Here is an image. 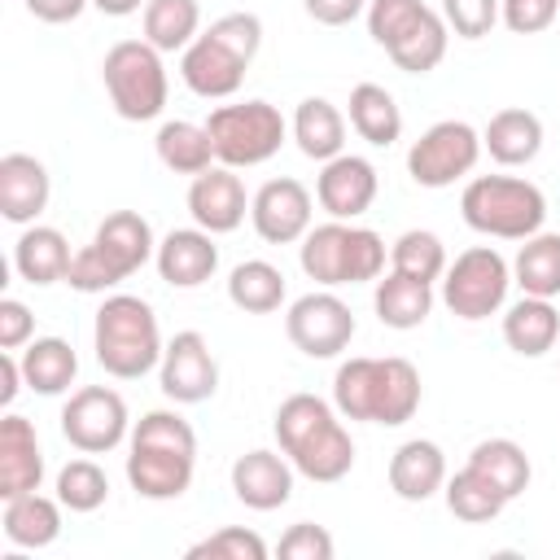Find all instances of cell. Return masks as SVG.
Instances as JSON below:
<instances>
[{"instance_id": "6da1fadb", "label": "cell", "mask_w": 560, "mask_h": 560, "mask_svg": "<svg viewBox=\"0 0 560 560\" xmlns=\"http://www.w3.org/2000/svg\"><path fill=\"white\" fill-rule=\"evenodd\" d=\"M197 433L179 411H144L127 438V481L140 499L166 503L192 486Z\"/></svg>"}, {"instance_id": "7c38bea8", "label": "cell", "mask_w": 560, "mask_h": 560, "mask_svg": "<svg viewBox=\"0 0 560 560\" xmlns=\"http://www.w3.org/2000/svg\"><path fill=\"white\" fill-rule=\"evenodd\" d=\"M61 438L83 455H105L131 438V416L118 389L83 385L61 407Z\"/></svg>"}, {"instance_id": "4fadbf2b", "label": "cell", "mask_w": 560, "mask_h": 560, "mask_svg": "<svg viewBox=\"0 0 560 560\" xmlns=\"http://www.w3.org/2000/svg\"><path fill=\"white\" fill-rule=\"evenodd\" d=\"M284 332L306 359H337L354 341V311L332 293H302L284 311Z\"/></svg>"}, {"instance_id": "816d5d0a", "label": "cell", "mask_w": 560, "mask_h": 560, "mask_svg": "<svg viewBox=\"0 0 560 560\" xmlns=\"http://www.w3.org/2000/svg\"><path fill=\"white\" fill-rule=\"evenodd\" d=\"M105 18H131V13H144L149 0H92Z\"/></svg>"}, {"instance_id": "ba28073f", "label": "cell", "mask_w": 560, "mask_h": 560, "mask_svg": "<svg viewBox=\"0 0 560 560\" xmlns=\"http://www.w3.org/2000/svg\"><path fill=\"white\" fill-rule=\"evenodd\" d=\"M101 79L114 114L127 122H149L166 109V66L149 39H118L101 61Z\"/></svg>"}, {"instance_id": "c3c4849f", "label": "cell", "mask_w": 560, "mask_h": 560, "mask_svg": "<svg viewBox=\"0 0 560 560\" xmlns=\"http://www.w3.org/2000/svg\"><path fill=\"white\" fill-rule=\"evenodd\" d=\"M302 9L319 22V26H346L359 13H368V0H302Z\"/></svg>"}, {"instance_id": "2e32d148", "label": "cell", "mask_w": 560, "mask_h": 560, "mask_svg": "<svg viewBox=\"0 0 560 560\" xmlns=\"http://www.w3.org/2000/svg\"><path fill=\"white\" fill-rule=\"evenodd\" d=\"M376 188H381V179H376V166H372L368 158H359V153H337V158H328V162L319 166L315 201H319V210H328V219L354 223L359 214L372 210Z\"/></svg>"}, {"instance_id": "d6a6232c", "label": "cell", "mask_w": 560, "mask_h": 560, "mask_svg": "<svg viewBox=\"0 0 560 560\" xmlns=\"http://www.w3.org/2000/svg\"><path fill=\"white\" fill-rule=\"evenodd\" d=\"M468 468H472L477 477H486L508 503H512L516 494H525V486H529V477H534L525 446L512 442V438H486V442H477V446L468 451Z\"/></svg>"}, {"instance_id": "7402d4cb", "label": "cell", "mask_w": 560, "mask_h": 560, "mask_svg": "<svg viewBox=\"0 0 560 560\" xmlns=\"http://www.w3.org/2000/svg\"><path fill=\"white\" fill-rule=\"evenodd\" d=\"M92 245L101 249V258L114 267L118 280L136 276V271L158 254L153 228H149V219L136 214V210H114V214H105L101 228H96V236H92Z\"/></svg>"}, {"instance_id": "7a4b0ae2", "label": "cell", "mask_w": 560, "mask_h": 560, "mask_svg": "<svg viewBox=\"0 0 560 560\" xmlns=\"http://www.w3.org/2000/svg\"><path fill=\"white\" fill-rule=\"evenodd\" d=\"M332 407L341 420L398 429L420 411V372L411 359H346L332 376Z\"/></svg>"}, {"instance_id": "e575fe53", "label": "cell", "mask_w": 560, "mask_h": 560, "mask_svg": "<svg viewBox=\"0 0 560 560\" xmlns=\"http://www.w3.org/2000/svg\"><path fill=\"white\" fill-rule=\"evenodd\" d=\"M228 302L245 315H271L284 302V271L267 258H245L228 276Z\"/></svg>"}, {"instance_id": "7dc6e473", "label": "cell", "mask_w": 560, "mask_h": 560, "mask_svg": "<svg viewBox=\"0 0 560 560\" xmlns=\"http://www.w3.org/2000/svg\"><path fill=\"white\" fill-rule=\"evenodd\" d=\"M35 337V315L18 298H0V350H22Z\"/></svg>"}, {"instance_id": "9c48e42d", "label": "cell", "mask_w": 560, "mask_h": 560, "mask_svg": "<svg viewBox=\"0 0 560 560\" xmlns=\"http://www.w3.org/2000/svg\"><path fill=\"white\" fill-rule=\"evenodd\" d=\"M206 131L214 140V158L241 171V166H262L267 158H276L289 136V122L271 101H236V105L210 109Z\"/></svg>"}, {"instance_id": "1f68e13d", "label": "cell", "mask_w": 560, "mask_h": 560, "mask_svg": "<svg viewBox=\"0 0 560 560\" xmlns=\"http://www.w3.org/2000/svg\"><path fill=\"white\" fill-rule=\"evenodd\" d=\"M153 149H158V162L175 175H201L219 162L206 122H188V118H166L153 136Z\"/></svg>"}, {"instance_id": "8d00e7d4", "label": "cell", "mask_w": 560, "mask_h": 560, "mask_svg": "<svg viewBox=\"0 0 560 560\" xmlns=\"http://www.w3.org/2000/svg\"><path fill=\"white\" fill-rule=\"evenodd\" d=\"M140 26L158 52H184L201 35V4L197 0H149L140 13Z\"/></svg>"}, {"instance_id": "836d02e7", "label": "cell", "mask_w": 560, "mask_h": 560, "mask_svg": "<svg viewBox=\"0 0 560 560\" xmlns=\"http://www.w3.org/2000/svg\"><path fill=\"white\" fill-rule=\"evenodd\" d=\"M350 127L359 140L389 149L402 136V109H398L394 92H385L381 83H354L350 88Z\"/></svg>"}, {"instance_id": "d590c367", "label": "cell", "mask_w": 560, "mask_h": 560, "mask_svg": "<svg viewBox=\"0 0 560 560\" xmlns=\"http://www.w3.org/2000/svg\"><path fill=\"white\" fill-rule=\"evenodd\" d=\"M512 284L529 298H560V232H534L521 241Z\"/></svg>"}, {"instance_id": "5bb4252c", "label": "cell", "mask_w": 560, "mask_h": 560, "mask_svg": "<svg viewBox=\"0 0 560 560\" xmlns=\"http://www.w3.org/2000/svg\"><path fill=\"white\" fill-rule=\"evenodd\" d=\"M158 381H162V394L171 402H179V407H197V402L214 398V389H219V363L210 354V341L197 328L175 332L166 341V350H162Z\"/></svg>"}, {"instance_id": "f1b7e54d", "label": "cell", "mask_w": 560, "mask_h": 560, "mask_svg": "<svg viewBox=\"0 0 560 560\" xmlns=\"http://www.w3.org/2000/svg\"><path fill=\"white\" fill-rule=\"evenodd\" d=\"M503 341L508 350H516L521 359H538L547 350H556L560 341V315L551 306V298H521L503 311Z\"/></svg>"}, {"instance_id": "9a60e30c", "label": "cell", "mask_w": 560, "mask_h": 560, "mask_svg": "<svg viewBox=\"0 0 560 560\" xmlns=\"http://www.w3.org/2000/svg\"><path fill=\"white\" fill-rule=\"evenodd\" d=\"M311 214H315V197L302 179L280 175L267 179L254 197H249V223L267 245H293L311 232Z\"/></svg>"}, {"instance_id": "52a82bcc", "label": "cell", "mask_w": 560, "mask_h": 560, "mask_svg": "<svg viewBox=\"0 0 560 560\" xmlns=\"http://www.w3.org/2000/svg\"><path fill=\"white\" fill-rule=\"evenodd\" d=\"M298 262L324 289L368 284V280L385 276V241L372 228H359V223H346V219H328V223H319V228H311L302 236Z\"/></svg>"}, {"instance_id": "ffe728a7", "label": "cell", "mask_w": 560, "mask_h": 560, "mask_svg": "<svg viewBox=\"0 0 560 560\" xmlns=\"http://www.w3.org/2000/svg\"><path fill=\"white\" fill-rule=\"evenodd\" d=\"M48 197H52V179L39 158H31V153L0 158V214L9 223L31 228L48 210Z\"/></svg>"}, {"instance_id": "4dcf8cb0", "label": "cell", "mask_w": 560, "mask_h": 560, "mask_svg": "<svg viewBox=\"0 0 560 560\" xmlns=\"http://www.w3.org/2000/svg\"><path fill=\"white\" fill-rule=\"evenodd\" d=\"M61 499H48L39 490L31 494H18V499H4V538L13 547H26V551H39V547H52L57 534H61Z\"/></svg>"}, {"instance_id": "f6af8a7d", "label": "cell", "mask_w": 560, "mask_h": 560, "mask_svg": "<svg viewBox=\"0 0 560 560\" xmlns=\"http://www.w3.org/2000/svg\"><path fill=\"white\" fill-rule=\"evenodd\" d=\"M276 551H280L284 560H332L337 542H332V534H328L324 525L298 521V525L284 529V538L276 542Z\"/></svg>"}, {"instance_id": "cb8c5ba5", "label": "cell", "mask_w": 560, "mask_h": 560, "mask_svg": "<svg viewBox=\"0 0 560 560\" xmlns=\"http://www.w3.org/2000/svg\"><path fill=\"white\" fill-rule=\"evenodd\" d=\"M481 149L499 166H529L542 153V118L534 109L508 105V109L490 114V122L481 127Z\"/></svg>"}, {"instance_id": "681fc988", "label": "cell", "mask_w": 560, "mask_h": 560, "mask_svg": "<svg viewBox=\"0 0 560 560\" xmlns=\"http://www.w3.org/2000/svg\"><path fill=\"white\" fill-rule=\"evenodd\" d=\"M92 0H26V13L48 22V26H61V22H74Z\"/></svg>"}, {"instance_id": "74e56055", "label": "cell", "mask_w": 560, "mask_h": 560, "mask_svg": "<svg viewBox=\"0 0 560 560\" xmlns=\"http://www.w3.org/2000/svg\"><path fill=\"white\" fill-rule=\"evenodd\" d=\"M442 494H446L451 516H459V521H468V525H486V521H494V516L508 508V499H503L486 477H477L468 464H464L455 477H446Z\"/></svg>"}, {"instance_id": "ac0fdd59", "label": "cell", "mask_w": 560, "mask_h": 560, "mask_svg": "<svg viewBox=\"0 0 560 560\" xmlns=\"http://www.w3.org/2000/svg\"><path fill=\"white\" fill-rule=\"evenodd\" d=\"M293 472L284 451H245L232 464V494L254 512H276L293 499Z\"/></svg>"}, {"instance_id": "44dd1931", "label": "cell", "mask_w": 560, "mask_h": 560, "mask_svg": "<svg viewBox=\"0 0 560 560\" xmlns=\"http://www.w3.org/2000/svg\"><path fill=\"white\" fill-rule=\"evenodd\" d=\"M44 481V451H39V433L26 416L9 411L0 420V499H18L39 490Z\"/></svg>"}, {"instance_id": "7bdbcfd3", "label": "cell", "mask_w": 560, "mask_h": 560, "mask_svg": "<svg viewBox=\"0 0 560 560\" xmlns=\"http://www.w3.org/2000/svg\"><path fill=\"white\" fill-rule=\"evenodd\" d=\"M420 9H424V0H368V13H363L368 18V35L381 48H389Z\"/></svg>"}, {"instance_id": "30bf717a", "label": "cell", "mask_w": 560, "mask_h": 560, "mask_svg": "<svg viewBox=\"0 0 560 560\" xmlns=\"http://www.w3.org/2000/svg\"><path fill=\"white\" fill-rule=\"evenodd\" d=\"M508 289H512V267L490 245H472L455 254V262H446L442 271V302L455 319H468V324L503 311Z\"/></svg>"}, {"instance_id": "5b68a950", "label": "cell", "mask_w": 560, "mask_h": 560, "mask_svg": "<svg viewBox=\"0 0 560 560\" xmlns=\"http://www.w3.org/2000/svg\"><path fill=\"white\" fill-rule=\"evenodd\" d=\"M92 350L96 363L118 381H140L162 363V328L144 298L136 293H109L92 324Z\"/></svg>"}, {"instance_id": "bcb514c9", "label": "cell", "mask_w": 560, "mask_h": 560, "mask_svg": "<svg viewBox=\"0 0 560 560\" xmlns=\"http://www.w3.org/2000/svg\"><path fill=\"white\" fill-rule=\"evenodd\" d=\"M560 18V0H503L499 4V22L512 35H538Z\"/></svg>"}, {"instance_id": "d6986e66", "label": "cell", "mask_w": 560, "mask_h": 560, "mask_svg": "<svg viewBox=\"0 0 560 560\" xmlns=\"http://www.w3.org/2000/svg\"><path fill=\"white\" fill-rule=\"evenodd\" d=\"M158 276L171 284V289H197L206 284L214 271H219V245H214V232L206 228H175L158 241Z\"/></svg>"}, {"instance_id": "f546056e", "label": "cell", "mask_w": 560, "mask_h": 560, "mask_svg": "<svg viewBox=\"0 0 560 560\" xmlns=\"http://www.w3.org/2000/svg\"><path fill=\"white\" fill-rule=\"evenodd\" d=\"M289 131H293L298 149H302L311 162H328V158L346 153V114H341L328 96H306V101H298Z\"/></svg>"}, {"instance_id": "277c9868", "label": "cell", "mask_w": 560, "mask_h": 560, "mask_svg": "<svg viewBox=\"0 0 560 560\" xmlns=\"http://www.w3.org/2000/svg\"><path fill=\"white\" fill-rule=\"evenodd\" d=\"M262 48V22L258 13H223L179 52V79L201 101H228L245 83V70L254 66Z\"/></svg>"}, {"instance_id": "ee69618b", "label": "cell", "mask_w": 560, "mask_h": 560, "mask_svg": "<svg viewBox=\"0 0 560 560\" xmlns=\"http://www.w3.org/2000/svg\"><path fill=\"white\" fill-rule=\"evenodd\" d=\"M66 284L79 289V293H105V289H114V284H122V280H118L114 267L101 258V249L88 241L83 249H74L70 271H66Z\"/></svg>"}, {"instance_id": "4316f807", "label": "cell", "mask_w": 560, "mask_h": 560, "mask_svg": "<svg viewBox=\"0 0 560 560\" xmlns=\"http://www.w3.org/2000/svg\"><path fill=\"white\" fill-rule=\"evenodd\" d=\"M446 44H451V26H446V18H442L438 9L424 4V9L407 22V31H402L385 52H389V61H394L398 70H407V74H429V70L442 66Z\"/></svg>"}, {"instance_id": "8992f818", "label": "cell", "mask_w": 560, "mask_h": 560, "mask_svg": "<svg viewBox=\"0 0 560 560\" xmlns=\"http://www.w3.org/2000/svg\"><path fill=\"white\" fill-rule=\"evenodd\" d=\"M459 214L472 232L499 241H525L542 232L547 197L521 175H472L459 192Z\"/></svg>"}, {"instance_id": "f35d334b", "label": "cell", "mask_w": 560, "mask_h": 560, "mask_svg": "<svg viewBox=\"0 0 560 560\" xmlns=\"http://www.w3.org/2000/svg\"><path fill=\"white\" fill-rule=\"evenodd\" d=\"M389 267L402 271V276H416V280H442L446 271V245L438 232H424V228H411L402 232L394 245H389Z\"/></svg>"}, {"instance_id": "484cf974", "label": "cell", "mask_w": 560, "mask_h": 560, "mask_svg": "<svg viewBox=\"0 0 560 560\" xmlns=\"http://www.w3.org/2000/svg\"><path fill=\"white\" fill-rule=\"evenodd\" d=\"M18 363H22V376H26V389L44 394V398H57L74 385L79 376V354L66 337H31L22 350H18Z\"/></svg>"}, {"instance_id": "b9f144b4", "label": "cell", "mask_w": 560, "mask_h": 560, "mask_svg": "<svg viewBox=\"0 0 560 560\" xmlns=\"http://www.w3.org/2000/svg\"><path fill=\"white\" fill-rule=\"evenodd\" d=\"M503 0H442V18L459 39H481L494 31Z\"/></svg>"}, {"instance_id": "60d3db41", "label": "cell", "mask_w": 560, "mask_h": 560, "mask_svg": "<svg viewBox=\"0 0 560 560\" xmlns=\"http://www.w3.org/2000/svg\"><path fill=\"white\" fill-rule=\"evenodd\" d=\"M188 560H267V542L254 529L228 525L188 547Z\"/></svg>"}, {"instance_id": "e0dca14e", "label": "cell", "mask_w": 560, "mask_h": 560, "mask_svg": "<svg viewBox=\"0 0 560 560\" xmlns=\"http://www.w3.org/2000/svg\"><path fill=\"white\" fill-rule=\"evenodd\" d=\"M245 210H249V197H245V184L232 166H210L201 175H192L188 184V214L197 228L223 236V232H236L245 223Z\"/></svg>"}, {"instance_id": "ab89813d", "label": "cell", "mask_w": 560, "mask_h": 560, "mask_svg": "<svg viewBox=\"0 0 560 560\" xmlns=\"http://www.w3.org/2000/svg\"><path fill=\"white\" fill-rule=\"evenodd\" d=\"M57 499L70 508V512H96L105 499H109V477L96 459H70L61 472H57Z\"/></svg>"}, {"instance_id": "f907efd6", "label": "cell", "mask_w": 560, "mask_h": 560, "mask_svg": "<svg viewBox=\"0 0 560 560\" xmlns=\"http://www.w3.org/2000/svg\"><path fill=\"white\" fill-rule=\"evenodd\" d=\"M0 376H4V385H0V402H4V407H13L18 389L26 385L22 363H18V350H4V354H0Z\"/></svg>"}, {"instance_id": "3957f363", "label": "cell", "mask_w": 560, "mask_h": 560, "mask_svg": "<svg viewBox=\"0 0 560 560\" xmlns=\"http://www.w3.org/2000/svg\"><path fill=\"white\" fill-rule=\"evenodd\" d=\"M276 442L289 464L311 481H341L354 468V442L341 411L319 394H289L276 407Z\"/></svg>"}, {"instance_id": "603a6c76", "label": "cell", "mask_w": 560, "mask_h": 560, "mask_svg": "<svg viewBox=\"0 0 560 560\" xmlns=\"http://www.w3.org/2000/svg\"><path fill=\"white\" fill-rule=\"evenodd\" d=\"M446 486V455L429 438H411L389 455V490L407 503H424Z\"/></svg>"}, {"instance_id": "83f0119b", "label": "cell", "mask_w": 560, "mask_h": 560, "mask_svg": "<svg viewBox=\"0 0 560 560\" xmlns=\"http://www.w3.org/2000/svg\"><path fill=\"white\" fill-rule=\"evenodd\" d=\"M372 306H376V319L385 328H398V332H411L429 319L433 311V284L429 280H416V276H402V271H385L376 280V293H372Z\"/></svg>"}, {"instance_id": "8fae6325", "label": "cell", "mask_w": 560, "mask_h": 560, "mask_svg": "<svg viewBox=\"0 0 560 560\" xmlns=\"http://www.w3.org/2000/svg\"><path fill=\"white\" fill-rule=\"evenodd\" d=\"M477 158H481V131L464 118H442L407 149V175L420 188H451L455 179L472 175Z\"/></svg>"}, {"instance_id": "d4e9b609", "label": "cell", "mask_w": 560, "mask_h": 560, "mask_svg": "<svg viewBox=\"0 0 560 560\" xmlns=\"http://www.w3.org/2000/svg\"><path fill=\"white\" fill-rule=\"evenodd\" d=\"M70 258H74L70 241H66L57 228H48V223H31V228L18 236V245H13V271H18L26 284H35V289L66 280Z\"/></svg>"}]
</instances>
